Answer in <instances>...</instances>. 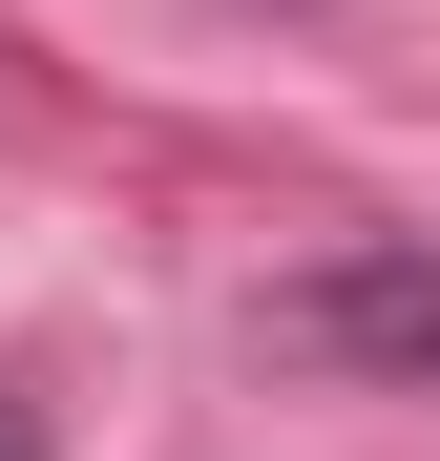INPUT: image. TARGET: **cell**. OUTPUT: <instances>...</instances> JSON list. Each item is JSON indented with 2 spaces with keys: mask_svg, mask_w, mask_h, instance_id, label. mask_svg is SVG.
Segmentation results:
<instances>
[{
  "mask_svg": "<svg viewBox=\"0 0 440 461\" xmlns=\"http://www.w3.org/2000/svg\"><path fill=\"white\" fill-rule=\"evenodd\" d=\"M0 461H42V420H22V399H0Z\"/></svg>",
  "mask_w": 440,
  "mask_h": 461,
  "instance_id": "cell-2",
  "label": "cell"
},
{
  "mask_svg": "<svg viewBox=\"0 0 440 461\" xmlns=\"http://www.w3.org/2000/svg\"><path fill=\"white\" fill-rule=\"evenodd\" d=\"M293 336L356 357V377H419V399H440V252H336L315 294H293Z\"/></svg>",
  "mask_w": 440,
  "mask_h": 461,
  "instance_id": "cell-1",
  "label": "cell"
}]
</instances>
